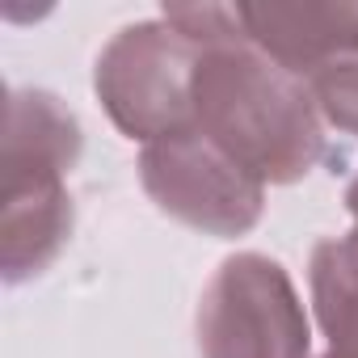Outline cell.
I'll return each instance as SVG.
<instances>
[{
  "label": "cell",
  "mask_w": 358,
  "mask_h": 358,
  "mask_svg": "<svg viewBox=\"0 0 358 358\" xmlns=\"http://www.w3.org/2000/svg\"><path fill=\"white\" fill-rule=\"evenodd\" d=\"M194 131L262 186H291L324 156V118L308 80L249 38L203 47L194 68Z\"/></svg>",
  "instance_id": "6da1fadb"
},
{
  "label": "cell",
  "mask_w": 358,
  "mask_h": 358,
  "mask_svg": "<svg viewBox=\"0 0 358 358\" xmlns=\"http://www.w3.org/2000/svg\"><path fill=\"white\" fill-rule=\"evenodd\" d=\"M85 148L76 114L47 89H13L5 106V282L38 278L72 236L68 173Z\"/></svg>",
  "instance_id": "7a4b0ae2"
},
{
  "label": "cell",
  "mask_w": 358,
  "mask_h": 358,
  "mask_svg": "<svg viewBox=\"0 0 358 358\" xmlns=\"http://www.w3.org/2000/svg\"><path fill=\"white\" fill-rule=\"evenodd\" d=\"M203 47L164 17L122 26L97 55L93 89L110 122L139 143L194 127V68Z\"/></svg>",
  "instance_id": "3957f363"
},
{
  "label": "cell",
  "mask_w": 358,
  "mask_h": 358,
  "mask_svg": "<svg viewBox=\"0 0 358 358\" xmlns=\"http://www.w3.org/2000/svg\"><path fill=\"white\" fill-rule=\"evenodd\" d=\"M199 358H312V329L291 274L266 253H232L203 287Z\"/></svg>",
  "instance_id": "277c9868"
},
{
  "label": "cell",
  "mask_w": 358,
  "mask_h": 358,
  "mask_svg": "<svg viewBox=\"0 0 358 358\" xmlns=\"http://www.w3.org/2000/svg\"><path fill=\"white\" fill-rule=\"evenodd\" d=\"M139 182L169 220L224 241L253 232L266 211V186L194 127L143 143Z\"/></svg>",
  "instance_id": "5b68a950"
},
{
  "label": "cell",
  "mask_w": 358,
  "mask_h": 358,
  "mask_svg": "<svg viewBox=\"0 0 358 358\" xmlns=\"http://www.w3.org/2000/svg\"><path fill=\"white\" fill-rule=\"evenodd\" d=\"M257 51L308 80L316 68L358 51V0H303V5H236Z\"/></svg>",
  "instance_id": "8992f818"
},
{
  "label": "cell",
  "mask_w": 358,
  "mask_h": 358,
  "mask_svg": "<svg viewBox=\"0 0 358 358\" xmlns=\"http://www.w3.org/2000/svg\"><path fill=\"white\" fill-rule=\"evenodd\" d=\"M312 312L329 350L358 358V228L345 236H324L308 257Z\"/></svg>",
  "instance_id": "52a82bcc"
},
{
  "label": "cell",
  "mask_w": 358,
  "mask_h": 358,
  "mask_svg": "<svg viewBox=\"0 0 358 358\" xmlns=\"http://www.w3.org/2000/svg\"><path fill=\"white\" fill-rule=\"evenodd\" d=\"M308 89L316 97V110L329 127L358 139V51L341 55L308 76Z\"/></svg>",
  "instance_id": "ba28073f"
},
{
  "label": "cell",
  "mask_w": 358,
  "mask_h": 358,
  "mask_svg": "<svg viewBox=\"0 0 358 358\" xmlns=\"http://www.w3.org/2000/svg\"><path fill=\"white\" fill-rule=\"evenodd\" d=\"M345 211L354 215V228H358V173H354V182L345 186Z\"/></svg>",
  "instance_id": "9c48e42d"
},
{
  "label": "cell",
  "mask_w": 358,
  "mask_h": 358,
  "mask_svg": "<svg viewBox=\"0 0 358 358\" xmlns=\"http://www.w3.org/2000/svg\"><path fill=\"white\" fill-rule=\"evenodd\" d=\"M320 358H350V354H337V350H324Z\"/></svg>",
  "instance_id": "30bf717a"
}]
</instances>
